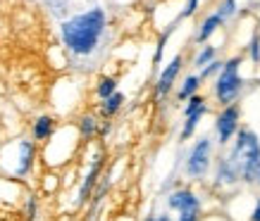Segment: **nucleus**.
I'll return each mask as SVG.
<instances>
[{"label":"nucleus","instance_id":"obj_19","mask_svg":"<svg viewBox=\"0 0 260 221\" xmlns=\"http://www.w3.org/2000/svg\"><path fill=\"white\" fill-rule=\"evenodd\" d=\"M119 91V79L115 74H101L93 83V98L95 100H105V98H110L112 93H117Z\"/></svg>","mask_w":260,"mask_h":221},{"label":"nucleus","instance_id":"obj_14","mask_svg":"<svg viewBox=\"0 0 260 221\" xmlns=\"http://www.w3.org/2000/svg\"><path fill=\"white\" fill-rule=\"evenodd\" d=\"M213 186L215 190H234L239 186V179L237 174L232 171V166H229V162L224 159V155H220V157L215 159L213 164Z\"/></svg>","mask_w":260,"mask_h":221},{"label":"nucleus","instance_id":"obj_28","mask_svg":"<svg viewBox=\"0 0 260 221\" xmlns=\"http://www.w3.org/2000/svg\"><path fill=\"white\" fill-rule=\"evenodd\" d=\"M255 186L260 188V169H258V176H255Z\"/></svg>","mask_w":260,"mask_h":221},{"label":"nucleus","instance_id":"obj_20","mask_svg":"<svg viewBox=\"0 0 260 221\" xmlns=\"http://www.w3.org/2000/svg\"><path fill=\"white\" fill-rule=\"evenodd\" d=\"M174 29H177V22L167 24L165 31L158 36V43H155V50H153V71L160 69V62H162V55H165V48H167V40H170V36H172Z\"/></svg>","mask_w":260,"mask_h":221},{"label":"nucleus","instance_id":"obj_25","mask_svg":"<svg viewBox=\"0 0 260 221\" xmlns=\"http://www.w3.org/2000/svg\"><path fill=\"white\" fill-rule=\"evenodd\" d=\"M248 57H251L253 64H260V33L255 31L248 40Z\"/></svg>","mask_w":260,"mask_h":221},{"label":"nucleus","instance_id":"obj_27","mask_svg":"<svg viewBox=\"0 0 260 221\" xmlns=\"http://www.w3.org/2000/svg\"><path fill=\"white\" fill-rule=\"evenodd\" d=\"M248 221H260V198H255V202H253V209H251V214H248Z\"/></svg>","mask_w":260,"mask_h":221},{"label":"nucleus","instance_id":"obj_17","mask_svg":"<svg viewBox=\"0 0 260 221\" xmlns=\"http://www.w3.org/2000/svg\"><path fill=\"white\" fill-rule=\"evenodd\" d=\"M201 88H203V81L198 74H186L181 83H177V91H174V98L179 100V103H186L189 98L201 93Z\"/></svg>","mask_w":260,"mask_h":221},{"label":"nucleus","instance_id":"obj_23","mask_svg":"<svg viewBox=\"0 0 260 221\" xmlns=\"http://www.w3.org/2000/svg\"><path fill=\"white\" fill-rule=\"evenodd\" d=\"M198 8H201V0H186V3H184V8H181V12L177 15V19H174V22H181V19H191V17L198 12Z\"/></svg>","mask_w":260,"mask_h":221},{"label":"nucleus","instance_id":"obj_10","mask_svg":"<svg viewBox=\"0 0 260 221\" xmlns=\"http://www.w3.org/2000/svg\"><path fill=\"white\" fill-rule=\"evenodd\" d=\"M239 128H241V105L234 103L227 107H220L217 117H215V145L227 148Z\"/></svg>","mask_w":260,"mask_h":221},{"label":"nucleus","instance_id":"obj_11","mask_svg":"<svg viewBox=\"0 0 260 221\" xmlns=\"http://www.w3.org/2000/svg\"><path fill=\"white\" fill-rule=\"evenodd\" d=\"M184 67H186V60H184L181 53H177L170 62L162 64V69H158V76H155V83H153V98L155 100H165L170 93H174Z\"/></svg>","mask_w":260,"mask_h":221},{"label":"nucleus","instance_id":"obj_8","mask_svg":"<svg viewBox=\"0 0 260 221\" xmlns=\"http://www.w3.org/2000/svg\"><path fill=\"white\" fill-rule=\"evenodd\" d=\"M105 166H108V150H105L103 145H95L93 150H91V157H88V162H86V169L81 171L79 183H77V193H74V200H72V207H74V209H81V207L88 205V200L93 195V190H95V186H98V181H101Z\"/></svg>","mask_w":260,"mask_h":221},{"label":"nucleus","instance_id":"obj_9","mask_svg":"<svg viewBox=\"0 0 260 221\" xmlns=\"http://www.w3.org/2000/svg\"><path fill=\"white\" fill-rule=\"evenodd\" d=\"M210 112V105H208V98L203 93L193 95L184 103V110H181V128H179V141L186 143L196 136L201 121L205 119V114Z\"/></svg>","mask_w":260,"mask_h":221},{"label":"nucleus","instance_id":"obj_1","mask_svg":"<svg viewBox=\"0 0 260 221\" xmlns=\"http://www.w3.org/2000/svg\"><path fill=\"white\" fill-rule=\"evenodd\" d=\"M57 33H60V43L70 62L88 71L91 67H95V62H101L108 50L110 15L103 5L95 3V5H88L79 12L64 17L57 26Z\"/></svg>","mask_w":260,"mask_h":221},{"label":"nucleus","instance_id":"obj_16","mask_svg":"<svg viewBox=\"0 0 260 221\" xmlns=\"http://www.w3.org/2000/svg\"><path fill=\"white\" fill-rule=\"evenodd\" d=\"M222 26H224V19H222L217 12H210V15H208L203 22H201V26H198V31H196V43H198V46H205V43L213 38L215 33L220 31Z\"/></svg>","mask_w":260,"mask_h":221},{"label":"nucleus","instance_id":"obj_24","mask_svg":"<svg viewBox=\"0 0 260 221\" xmlns=\"http://www.w3.org/2000/svg\"><path fill=\"white\" fill-rule=\"evenodd\" d=\"M237 8H239V0H222V3H220V8L215 10V12H217V15H220L222 19H224V22H227L229 17H234Z\"/></svg>","mask_w":260,"mask_h":221},{"label":"nucleus","instance_id":"obj_7","mask_svg":"<svg viewBox=\"0 0 260 221\" xmlns=\"http://www.w3.org/2000/svg\"><path fill=\"white\" fill-rule=\"evenodd\" d=\"M167 212H172L174 221H201L203 219V200L198 190L189 183H179L165 195Z\"/></svg>","mask_w":260,"mask_h":221},{"label":"nucleus","instance_id":"obj_3","mask_svg":"<svg viewBox=\"0 0 260 221\" xmlns=\"http://www.w3.org/2000/svg\"><path fill=\"white\" fill-rule=\"evenodd\" d=\"M229 162L232 171L237 174L239 186H255V176L260 169V136L251 126H244L237 131L227 145V152H222Z\"/></svg>","mask_w":260,"mask_h":221},{"label":"nucleus","instance_id":"obj_2","mask_svg":"<svg viewBox=\"0 0 260 221\" xmlns=\"http://www.w3.org/2000/svg\"><path fill=\"white\" fill-rule=\"evenodd\" d=\"M41 148L29 136H15L0 143V179L29 183L39 169Z\"/></svg>","mask_w":260,"mask_h":221},{"label":"nucleus","instance_id":"obj_6","mask_svg":"<svg viewBox=\"0 0 260 221\" xmlns=\"http://www.w3.org/2000/svg\"><path fill=\"white\" fill-rule=\"evenodd\" d=\"M215 164V141L213 136H201L191 143V148L184 155V176L191 183H203L210 179Z\"/></svg>","mask_w":260,"mask_h":221},{"label":"nucleus","instance_id":"obj_26","mask_svg":"<svg viewBox=\"0 0 260 221\" xmlns=\"http://www.w3.org/2000/svg\"><path fill=\"white\" fill-rule=\"evenodd\" d=\"M143 221H174L170 212H153L148 216H143Z\"/></svg>","mask_w":260,"mask_h":221},{"label":"nucleus","instance_id":"obj_15","mask_svg":"<svg viewBox=\"0 0 260 221\" xmlns=\"http://www.w3.org/2000/svg\"><path fill=\"white\" fill-rule=\"evenodd\" d=\"M124 105H126V95L122 93V91H117V93H112L110 98L95 103V114H98L103 121H110V119H115L119 112L124 110Z\"/></svg>","mask_w":260,"mask_h":221},{"label":"nucleus","instance_id":"obj_22","mask_svg":"<svg viewBox=\"0 0 260 221\" xmlns=\"http://www.w3.org/2000/svg\"><path fill=\"white\" fill-rule=\"evenodd\" d=\"M220 69H222V60H215V62H210L208 67H203L201 71H196L198 76H201V81H210V79H215L217 74H220Z\"/></svg>","mask_w":260,"mask_h":221},{"label":"nucleus","instance_id":"obj_5","mask_svg":"<svg viewBox=\"0 0 260 221\" xmlns=\"http://www.w3.org/2000/svg\"><path fill=\"white\" fill-rule=\"evenodd\" d=\"M241 64H244V57L232 55L229 60L222 62L220 74L213 79V98L217 100L220 107L239 103V98L244 93L246 79L241 76Z\"/></svg>","mask_w":260,"mask_h":221},{"label":"nucleus","instance_id":"obj_18","mask_svg":"<svg viewBox=\"0 0 260 221\" xmlns=\"http://www.w3.org/2000/svg\"><path fill=\"white\" fill-rule=\"evenodd\" d=\"M19 212H22L24 221H39V216H41V195L39 193L26 190L22 202H19Z\"/></svg>","mask_w":260,"mask_h":221},{"label":"nucleus","instance_id":"obj_13","mask_svg":"<svg viewBox=\"0 0 260 221\" xmlns=\"http://www.w3.org/2000/svg\"><path fill=\"white\" fill-rule=\"evenodd\" d=\"M101 124H103V119L93 110H86L74 119V131H77V136H79V141L84 145H91L101 136Z\"/></svg>","mask_w":260,"mask_h":221},{"label":"nucleus","instance_id":"obj_4","mask_svg":"<svg viewBox=\"0 0 260 221\" xmlns=\"http://www.w3.org/2000/svg\"><path fill=\"white\" fill-rule=\"evenodd\" d=\"M74 124H64L55 131V136L41 145V162L46 164L48 171H57V169H64L72 159L77 157V152L81 148V141L77 131H74Z\"/></svg>","mask_w":260,"mask_h":221},{"label":"nucleus","instance_id":"obj_21","mask_svg":"<svg viewBox=\"0 0 260 221\" xmlns=\"http://www.w3.org/2000/svg\"><path fill=\"white\" fill-rule=\"evenodd\" d=\"M217 53H220V50H217L215 46H208V43H205V46L198 48V53L193 55V60H191V67L201 71L203 67H208L210 62H215V60H217Z\"/></svg>","mask_w":260,"mask_h":221},{"label":"nucleus","instance_id":"obj_12","mask_svg":"<svg viewBox=\"0 0 260 221\" xmlns=\"http://www.w3.org/2000/svg\"><path fill=\"white\" fill-rule=\"evenodd\" d=\"M57 128H60V121H57L55 114L41 112V114H36V117L29 121V138L41 148V145H46V143L55 136Z\"/></svg>","mask_w":260,"mask_h":221}]
</instances>
